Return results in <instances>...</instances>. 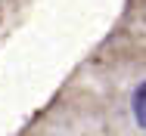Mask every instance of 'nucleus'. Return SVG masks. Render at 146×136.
Returning a JSON list of instances; mask_svg holds the SVG:
<instances>
[{
	"label": "nucleus",
	"mask_w": 146,
	"mask_h": 136,
	"mask_svg": "<svg viewBox=\"0 0 146 136\" xmlns=\"http://www.w3.org/2000/svg\"><path fill=\"white\" fill-rule=\"evenodd\" d=\"M131 108H134V118L137 124L146 130V81L134 87V96H131Z\"/></svg>",
	"instance_id": "obj_1"
}]
</instances>
